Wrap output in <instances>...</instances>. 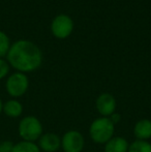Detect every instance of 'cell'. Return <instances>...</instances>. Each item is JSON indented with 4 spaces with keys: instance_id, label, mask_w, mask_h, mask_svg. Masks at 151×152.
Segmentation results:
<instances>
[{
    "instance_id": "obj_1",
    "label": "cell",
    "mask_w": 151,
    "mask_h": 152,
    "mask_svg": "<svg viewBox=\"0 0 151 152\" xmlns=\"http://www.w3.org/2000/svg\"><path fill=\"white\" fill-rule=\"evenodd\" d=\"M6 57L8 64L23 74L37 69L42 61L39 48L33 42L24 39L12 44Z\"/></svg>"
},
{
    "instance_id": "obj_2",
    "label": "cell",
    "mask_w": 151,
    "mask_h": 152,
    "mask_svg": "<svg viewBox=\"0 0 151 152\" xmlns=\"http://www.w3.org/2000/svg\"><path fill=\"white\" fill-rule=\"evenodd\" d=\"M115 125L108 117L95 119L89 128L91 140L97 144H106L114 136Z\"/></svg>"
},
{
    "instance_id": "obj_3",
    "label": "cell",
    "mask_w": 151,
    "mask_h": 152,
    "mask_svg": "<svg viewBox=\"0 0 151 152\" xmlns=\"http://www.w3.org/2000/svg\"><path fill=\"white\" fill-rule=\"evenodd\" d=\"M19 134L24 141L35 142L42 134V125L36 117L26 116L19 123Z\"/></svg>"
},
{
    "instance_id": "obj_4",
    "label": "cell",
    "mask_w": 151,
    "mask_h": 152,
    "mask_svg": "<svg viewBox=\"0 0 151 152\" xmlns=\"http://www.w3.org/2000/svg\"><path fill=\"white\" fill-rule=\"evenodd\" d=\"M29 86L28 78L23 72H15L6 81V91L12 97H20L26 93Z\"/></svg>"
},
{
    "instance_id": "obj_5",
    "label": "cell",
    "mask_w": 151,
    "mask_h": 152,
    "mask_svg": "<svg viewBox=\"0 0 151 152\" xmlns=\"http://www.w3.org/2000/svg\"><path fill=\"white\" fill-rule=\"evenodd\" d=\"M84 144V137L78 130L66 132L61 139V147L64 152H81Z\"/></svg>"
},
{
    "instance_id": "obj_6",
    "label": "cell",
    "mask_w": 151,
    "mask_h": 152,
    "mask_svg": "<svg viewBox=\"0 0 151 152\" xmlns=\"http://www.w3.org/2000/svg\"><path fill=\"white\" fill-rule=\"evenodd\" d=\"M74 28L73 20L66 15H59L53 20L51 30L57 38H65L71 35Z\"/></svg>"
},
{
    "instance_id": "obj_7",
    "label": "cell",
    "mask_w": 151,
    "mask_h": 152,
    "mask_svg": "<svg viewBox=\"0 0 151 152\" xmlns=\"http://www.w3.org/2000/svg\"><path fill=\"white\" fill-rule=\"evenodd\" d=\"M96 110L103 117H110L116 110V99L112 94L110 93H101L97 97L96 102Z\"/></svg>"
},
{
    "instance_id": "obj_8",
    "label": "cell",
    "mask_w": 151,
    "mask_h": 152,
    "mask_svg": "<svg viewBox=\"0 0 151 152\" xmlns=\"http://www.w3.org/2000/svg\"><path fill=\"white\" fill-rule=\"evenodd\" d=\"M38 140V147L44 152H56L61 147V139L53 132L42 134Z\"/></svg>"
},
{
    "instance_id": "obj_9",
    "label": "cell",
    "mask_w": 151,
    "mask_h": 152,
    "mask_svg": "<svg viewBox=\"0 0 151 152\" xmlns=\"http://www.w3.org/2000/svg\"><path fill=\"white\" fill-rule=\"evenodd\" d=\"M133 134L138 140L146 141L151 138V121L142 119L136 123L133 127Z\"/></svg>"
},
{
    "instance_id": "obj_10",
    "label": "cell",
    "mask_w": 151,
    "mask_h": 152,
    "mask_svg": "<svg viewBox=\"0 0 151 152\" xmlns=\"http://www.w3.org/2000/svg\"><path fill=\"white\" fill-rule=\"evenodd\" d=\"M128 142L122 137H113L105 144V152H127Z\"/></svg>"
},
{
    "instance_id": "obj_11",
    "label": "cell",
    "mask_w": 151,
    "mask_h": 152,
    "mask_svg": "<svg viewBox=\"0 0 151 152\" xmlns=\"http://www.w3.org/2000/svg\"><path fill=\"white\" fill-rule=\"evenodd\" d=\"M2 112L6 115V116L10 117V118H17V117L21 116L23 112V106L21 104L20 102L16 99H10L7 100L2 107Z\"/></svg>"
},
{
    "instance_id": "obj_12",
    "label": "cell",
    "mask_w": 151,
    "mask_h": 152,
    "mask_svg": "<svg viewBox=\"0 0 151 152\" xmlns=\"http://www.w3.org/2000/svg\"><path fill=\"white\" fill-rule=\"evenodd\" d=\"M12 152H40V149L34 142L22 141L14 145Z\"/></svg>"
},
{
    "instance_id": "obj_13",
    "label": "cell",
    "mask_w": 151,
    "mask_h": 152,
    "mask_svg": "<svg viewBox=\"0 0 151 152\" xmlns=\"http://www.w3.org/2000/svg\"><path fill=\"white\" fill-rule=\"evenodd\" d=\"M127 152H151V144L147 141L136 140L129 144Z\"/></svg>"
},
{
    "instance_id": "obj_14",
    "label": "cell",
    "mask_w": 151,
    "mask_h": 152,
    "mask_svg": "<svg viewBox=\"0 0 151 152\" xmlns=\"http://www.w3.org/2000/svg\"><path fill=\"white\" fill-rule=\"evenodd\" d=\"M10 42L8 36L3 31H0V58L6 56L9 51Z\"/></svg>"
},
{
    "instance_id": "obj_15",
    "label": "cell",
    "mask_w": 151,
    "mask_h": 152,
    "mask_svg": "<svg viewBox=\"0 0 151 152\" xmlns=\"http://www.w3.org/2000/svg\"><path fill=\"white\" fill-rule=\"evenodd\" d=\"M8 72H9V65H8V63L4 59L0 58V80L7 76Z\"/></svg>"
},
{
    "instance_id": "obj_16",
    "label": "cell",
    "mask_w": 151,
    "mask_h": 152,
    "mask_svg": "<svg viewBox=\"0 0 151 152\" xmlns=\"http://www.w3.org/2000/svg\"><path fill=\"white\" fill-rule=\"evenodd\" d=\"M14 144L10 141H3L0 143V152H12Z\"/></svg>"
},
{
    "instance_id": "obj_17",
    "label": "cell",
    "mask_w": 151,
    "mask_h": 152,
    "mask_svg": "<svg viewBox=\"0 0 151 152\" xmlns=\"http://www.w3.org/2000/svg\"><path fill=\"white\" fill-rule=\"evenodd\" d=\"M110 120L112 121V123L114 124H116V123H118L119 121H120V115L119 114H117V113H113V114L111 115V116H110Z\"/></svg>"
},
{
    "instance_id": "obj_18",
    "label": "cell",
    "mask_w": 151,
    "mask_h": 152,
    "mask_svg": "<svg viewBox=\"0 0 151 152\" xmlns=\"http://www.w3.org/2000/svg\"><path fill=\"white\" fill-rule=\"evenodd\" d=\"M2 107H3V104H2L1 99H0V113L2 112Z\"/></svg>"
}]
</instances>
